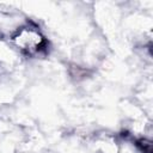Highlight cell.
Returning a JSON list of instances; mask_svg holds the SVG:
<instances>
[{"mask_svg":"<svg viewBox=\"0 0 153 153\" xmlns=\"http://www.w3.org/2000/svg\"><path fill=\"white\" fill-rule=\"evenodd\" d=\"M12 42L26 55L38 54L45 45V38L39 30L31 26H23L12 35Z\"/></svg>","mask_w":153,"mask_h":153,"instance_id":"obj_1","label":"cell"}]
</instances>
